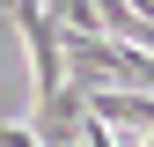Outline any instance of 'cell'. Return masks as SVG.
<instances>
[{
  "label": "cell",
  "mask_w": 154,
  "mask_h": 147,
  "mask_svg": "<svg viewBox=\"0 0 154 147\" xmlns=\"http://www.w3.org/2000/svg\"><path fill=\"white\" fill-rule=\"evenodd\" d=\"M0 147H44L37 133H15V125H0Z\"/></svg>",
  "instance_id": "obj_4"
},
{
  "label": "cell",
  "mask_w": 154,
  "mask_h": 147,
  "mask_svg": "<svg viewBox=\"0 0 154 147\" xmlns=\"http://www.w3.org/2000/svg\"><path fill=\"white\" fill-rule=\"evenodd\" d=\"M51 15H59L66 30H103V15H95V0H44Z\"/></svg>",
  "instance_id": "obj_3"
},
{
  "label": "cell",
  "mask_w": 154,
  "mask_h": 147,
  "mask_svg": "<svg viewBox=\"0 0 154 147\" xmlns=\"http://www.w3.org/2000/svg\"><path fill=\"white\" fill-rule=\"evenodd\" d=\"M95 15H103V30H110V37H125V44L154 52V15H140L132 0H95Z\"/></svg>",
  "instance_id": "obj_2"
},
{
  "label": "cell",
  "mask_w": 154,
  "mask_h": 147,
  "mask_svg": "<svg viewBox=\"0 0 154 147\" xmlns=\"http://www.w3.org/2000/svg\"><path fill=\"white\" fill-rule=\"evenodd\" d=\"M88 110L95 118H118V125H154V88H88Z\"/></svg>",
  "instance_id": "obj_1"
}]
</instances>
